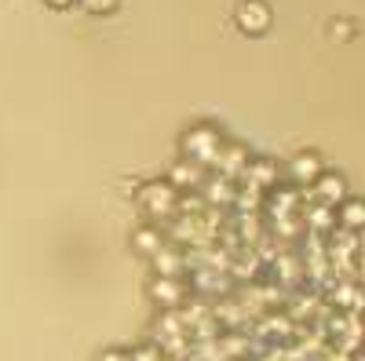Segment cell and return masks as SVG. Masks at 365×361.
<instances>
[{
    "label": "cell",
    "instance_id": "cell-1",
    "mask_svg": "<svg viewBox=\"0 0 365 361\" xmlns=\"http://www.w3.org/2000/svg\"><path fill=\"white\" fill-rule=\"evenodd\" d=\"M223 132L212 125V120H197V125H190L187 132L179 135V146H182V161H190L205 172H212V164H216L220 150H223Z\"/></svg>",
    "mask_w": 365,
    "mask_h": 361
},
{
    "label": "cell",
    "instance_id": "cell-2",
    "mask_svg": "<svg viewBox=\"0 0 365 361\" xmlns=\"http://www.w3.org/2000/svg\"><path fill=\"white\" fill-rule=\"evenodd\" d=\"M135 204H139V212L154 223V226H165L172 216H175V201L179 194L165 183V179H146V183L135 187Z\"/></svg>",
    "mask_w": 365,
    "mask_h": 361
},
{
    "label": "cell",
    "instance_id": "cell-3",
    "mask_svg": "<svg viewBox=\"0 0 365 361\" xmlns=\"http://www.w3.org/2000/svg\"><path fill=\"white\" fill-rule=\"evenodd\" d=\"M322 168H325V161H322L318 150H299V154H292V157L285 161L282 179H285L289 187H296V190H307L314 179H318Z\"/></svg>",
    "mask_w": 365,
    "mask_h": 361
},
{
    "label": "cell",
    "instance_id": "cell-4",
    "mask_svg": "<svg viewBox=\"0 0 365 361\" xmlns=\"http://www.w3.org/2000/svg\"><path fill=\"white\" fill-rule=\"evenodd\" d=\"M146 295L150 299H154V303L161 307V314L165 310H179L182 303H187V299H190V288H187V281H182V278H150L146 281Z\"/></svg>",
    "mask_w": 365,
    "mask_h": 361
},
{
    "label": "cell",
    "instance_id": "cell-5",
    "mask_svg": "<svg viewBox=\"0 0 365 361\" xmlns=\"http://www.w3.org/2000/svg\"><path fill=\"white\" fill-rule=\"evenodd\" d=\"M234 22H237V29L245 37H259V33H267V29H270L274 11H270L267 0H241L237 11H234Z\"/></svg>",
    "mask_w": 365,
    "mask_h": 361
},
{
    "label": "cell",
    "instance_id": "cell-6",
    "mask_svg": "<svg viewBox=\"0 0 365 361\" xmlns=\"http://www.w3.org/2000/svg\"><path fill=\"white\" fill-rule=\"evenodd\" d=\"M307 197L318 201V204H325V208H336L344 197H351V194H347V179H344L340 172H332V168H322L318 179L307 187Z\"/></svg>",
    "mask_w": 365,
    "mask_h": 361
},
{
    "label": "cell",
    "instance_id": "cell-7",
    "mask_svg": "<svg viewBox=\"0 0 365 361\" xmlns=\"http://www.w3.org/2000/svg\"><path fill=\"white\" fill-rule=\"evenodd\" d=\"M249 161H252L249 146H245V142H230V139H227V142H223V150H220V157H216V164H212V172L223 175V179H230V183H241V175H245Z\"/></svg>",
    "mask_w": 365,
    "mask_h": 361
},
{
    "label": "cell",
    "instance_id": "cell-8",
    "mask_svg": "<svg viewBox=\"0 0 365 361\" xmlns=\"http://www.w3.org/2000/svg\"><path fill=\"white\" fill-rule=\"evenodd\" d=\"M234 194H237V183H230V179H223V175H216V172H208L205 183L197 187V197H201L208 208H223V212H230Z\"/></svg>",
    "mask_w": 365,
    "mask_h": 361
},
{
    "label": "cell",
    "instance_id": "cell-9",
    "mask_svg": "<svg viewBox=\"0 0 365 361\" xmlns=\"http://www.w3.org/2000/svg\"><path fill=\"white\" fill-rule=\"evenodd\" d=\"M205 168H197V164H190V161H175L168 172H165V183L175 190V194H197V187L205 183Z\"/></svg>",
    "mask_w": 365,
    "mask_h": 361
},
{
    "label": "cell",
    "instance_id": "cell-10",
    "mask_svg": "<svg viewBox=\"0 0 365 361\" xmlns=\"http://www.w3.org/2000/svg\"><path fill=\"white\" fill-rule=\"evenodd\" d=\"M241 183H252L256 190L267 194V190H274V187L282 183V168L274 164L270 157H252L249 168H245V175H241Z\"/></svg>",
    "mask_w": 365,
    "mask_h": 361
},
{
    "label": "cell",
    "instance_id": "cell-11",
    "mask_svg": "<svg viewBox=\"0 0 365 361\" xmlns=\"http://www.w3.org/2000/svg\"><path fill=\"white\" fill-rule=\"evenodd\" d=\"M150 266H154L158 278H182L187 274V266H182V248L172 245V241H165V245L150 256Z\"/></svg>",
    "mask_w": 365,
    "mask_h": 361
},
{
    "label": "cell",
    "instance_id": "cell-12",
    "mask_svg": "<svg viewBox=\"0 0 365 361\" xmlns=\"http://www.w3.org/2000/svg\"><path fill=\"white\" fill-rule=\"evenodd\" d=\"M161 245H165V230H161V226L143 223V226H135V230H132V252H135V256L150 259Z\"/></svg>",
    "mask_w": 365,
    "mask_h": 361
},
{
    "label": "cell",
    "instance_id": "cell-13",
    "mask_svg": "<svg viewBox=\"0 0 365 361\" xmlns=\"http://www.w3.org/2000/svg\"><path fill=\"white\" fill-rule=\"evenodd\" d=\"M365 226V204L358 197H344L336 204V230H347V234H358Z\"/></svg>",
    "mask_w": 365,
    "mask_h": 361
},
{
    "label": "cell",
    "instance_id": "cell-14",
    "mask_svg": "<svg viewBox=\"0 0 365 361\" xmlns=\"http://www.w3.org/2000/svg\"><path fill=\"white\" fill-rule=\"evenodd\" d=\"M354 37H358V26L351 19H332L329 22V41L332 44H351Z\"/></svg>",
    "mask_w": 365,
    "mask_h": 361
},
{
    "label": "cell",
    "instance_id": "cell-15",
    "mask_svg": "<svg viewBox=\"0 0 365 361\" xmlns=\"http://www.w3.org/2000/svg\"><path fill=\"white\" fill-rule=\"evenodd\" d=\"M77 4H81L88 15H110V11L120 4V0H77Z\"/></svg>",
    "mask_w": 365,
    "mask_h": 361
},
{
    "label": "cell",
    "instance_id": "cell-16",
    "mask_svg": "<svg viewBox=\"0 0 365 361\" xmlns=\"http://www.w3.org/2000/svg\"><path fill=\"white\" fill-rule=\"evenodd\" d=\"M128 354H132V361H165V354H161L158 343H143V347H135Z\"/></svg>",
    "mask_w": 365,
    "mask_h": 361
},
{
    "label": "cell",
    "instance_id": "cell-17",
    "mask_svg": "<svg viewBox=\"0 0 365 361\" xmlns=\"http://www.w3.org/2000/svg\"><path fill=\"white\" fill-rule=\"evenodd\" d=\"M99 361H132V354H128L125 347H110V350L99 354Z\"/></svg>",
    "mask_w": 365,
    "mask_h": 361
},
{
    "label": "cell",
    "instance_id": "cell-18",
    "mask_svg": "<svg viewBox=\"0 0 365 361\" xmlns=\"http://www.w3.org/2000/svg\"><path fill=\"white\" fill-rule=\"evenodd\" d=\"M48 8H55V11H63V8H70V4H77V0H44Z\"/></svg>",
    "mask_w": 365,
    "mask_h": 361
}]
</instances>
